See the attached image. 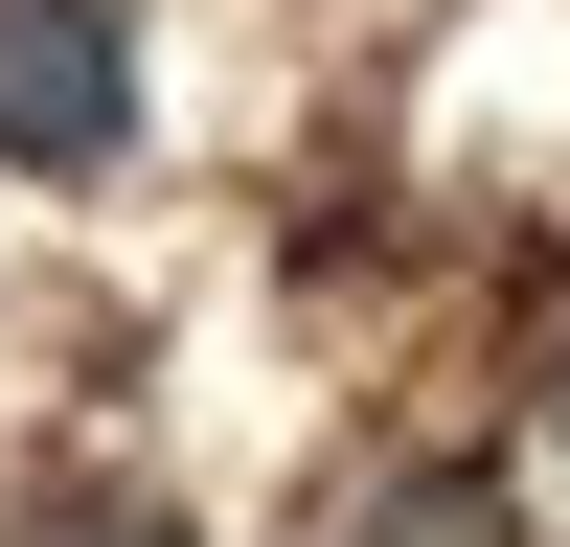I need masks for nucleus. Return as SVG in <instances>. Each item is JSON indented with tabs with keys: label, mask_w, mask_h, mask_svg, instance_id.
<instances>
[{
	"label": "nucleus",
	"mask_w": 570,
	"mask_h": 547,
	"mask_svg": "<svg viewBox=\"0 0 570 547\" xmlns=\"http://www.w3.org/2000/svg\"><path fill=\"white\" fill-rule=\"evenodd\" d=\"M548 434H570V342H548Z\"/></svg>",
	"instance_id": "7ed1b4c3"
},
{
	"label": "nucleus",
	"mask_w": 570,
	"mask_h": 547,
	"mask_svg": "<svg viewBox=\"0 0 570 547\" xmlns=\"http://www.w3.org/2000/svg\"><path fill=\"white\" fill-rule=\"evenodd\" d=\"M0 547H183V525H160V501H23Z\"/></svg>",
	"instance_id": "f03ea898"
},
{
	"label": "nucleus",
	"mask_w": 570,
	"mask_h": 547,
	"mask_svg": "<svg viewBox=\"0 0 570 547\" xmlns=\"http://www.w3.org/2000/svg\"><path fill=\"white\" fill-rule=\"evenodd\" d=\"M0 160L23 182L137 160V0H0Z\"/></svg>",
	"instance_id": "f257e3e1"
}]
</instances>
